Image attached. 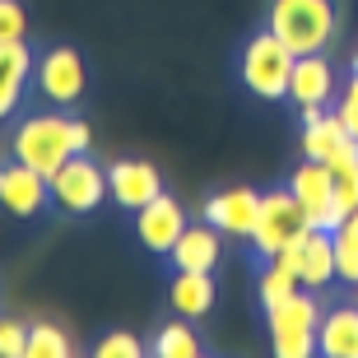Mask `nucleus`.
<instances>
[{"label": "nucleus", "mask_w": 358, "mask_h": 358, "mask_svg": "<svg viewBox=\"0 0 358 358\" xmlns=\"http://www.w3.org/2000/svg\"><path fill=\"white\" fill-rule=\"evenodd\" d=\"M89 145H93V131L80 117H28L14 131V159L38 168L47 182H52V173L66 159L89 154Z\"/></svg>", "instance_id": "f257e3e1"}, {"label": "nucleus", "mask_w": 358, "mask_h": 358, "mask_svg": "<svg viewBox=\"0 0 358 358\" xmlns=\"http://www.w3.org/2000/svg\"><path fill=\"white\" fill-rule=\"evenodd\" d=\"M266 28H275L279 38L289 42L293 56H312L335 42L340 10H335V0H270Z\"/></svg>", "instance_id": "f03ea898"}, {"label": "nucleus", "mask_w": 358, "mask_h": 358, "mask_svg": "<svg viewBox=\"0 0 358 358\" xmlns=\"http://www.w3.org/2000/svg\"><path fill=\"white\" fill-rule=\"evenodd\" d=\"M293 61H298V56L289 52V42L279 38L275 28H261V33H252L247 47H242L238 75H242V84H247V93H256L261 103H279V98H289Z\"/></svg>", "instance_id": "7ed1b4c3"}, {"label": "nucleus", "mask_w": 358, "mask_h": 358, "mask_svg": "<svg viewBox=\"0 0 358 358\" xmlns=\"http://www.w3.org/2000/svg\"><path fill=\"white\" fill-rule=\"evenodd\" d=\"M317 326H321V307L312 298V289H298L293 298L266 307L270 349L279 358H312L317 354Z\"/></svg>", "instance_id": "20e7f679"}, {"label": "nucleus", "mask_w": 358, "mask_h": 358, "mask_svg": "<svg viewBox=\"0 0 358 358\" xmlns=\"http://www.w3.org/2000/svg\"><path fill=\"white\" fill-rule=\"evenodd\" d=\"M307 228H312V219H307V210L298 205V196H293L289 186L284 191H266L261 196V214H256V228H252V252L261 256V261H275L279 252H289L293 242L303 238Z\"/></svg>", "instance_id": "39448f33"}, {"label": "nucleus", "mask_w": 358, "mask_h": 358, "mask_svg": "<svg viewBox=\"0 0 358 358\" xmlns=\"http://www.w3.org/2000/svg\"><path fill=\"white\" fill-rule=\"evenodd\" d=\"M52 200L66 214H93L103 200H112L107 191V168L89 159V154H75L52 173Z\"/></svg>", "instance_id": "423d86ee"}, {"label": "nucleus", "mask_w": 358, "mask_h": 358, "mask_svg": "<svg viewBox=\"0 0 358 358\" xmlns=\"http://www.w3.org/2000/svg\"><path fill=\"white\" fill-rule=\"evenodd\" d=\"M33 80H38V93L52 107H75L89 89V66L75 47H52L47 56H38Z\"/></svg>", "instance_id": "0eeeda50"}, {"label": "nucleus", "mask_w": 358, "mask_h": 358, "mask_svg": "<svg viewBox=\"0 0 358 358\" xmlns=\"http://www.w3.org/2000/svg\"><path fill=\"white\" fill-rule=\"evenodd\" d=\"M279 266H289L293 275H298V284L303 289H312V293H321V289H331L335 279V242H331V228H307L303 238L293 242L289 252H279L275 256Z\"/></svg>", "instance_id": "6e6552de"}, {"label": "nucleus", "mask_w": 358, "mask_h": 358, "mask_svg": "<svg viewBox=\"0 0 358 358\" xmlns=\"http://www.w3.org/2000/svg\"><path fill=\"white\" fill-rule=\"evenodd\" d=\"M335 182H340V177L331 173V163H321V159H303L289 173V191L307 210L312 228H331L335 224Z\"/></svg>", "instance_id": "1a4fd4ad"}, {"label": "nucleus", "mask_w": 358, "mask_h": 358, "mask_svg": "<svg viewBox=\"0 0 358 358\" xmlns=\"http://www.w3.org/2000/svg\"><path fill=\"white\" fill-rule=\"evenodd\" d=\"M340 93V80H335V66L326 61V52L298 56L293 61V80H289V103L298 112H321V107L335 103Z\"/></svg>", "instance_id": "9d476101"}, {"label": "nucleus", "mask_w": 358, "mask_h": 358, "mask_svg": "<svg viewBox=\"0 0 358 358\" xmlns=\"http://www.w3.org/2000/svg\"><path fill=\"white\" fill-rule=\"evenodd\" d=\"M186 233V210L177 205L168 191L163 196H154L145 205V210H135V238H140V247L154 256H168L177 247V238Z\"/></svg>", "instance_id": "9b49d317"}, {"label": "nucleus", "mask_w": 358, "mask_h": 358, "mask_svg": "<svg viewBox=\"0 0 358 358\" xmlns=\"http://www.w3.org/2000/svg\"><path fill=\"white\" fill-rule=\"evenodd\" d=\"M205 224H214L224 238H252L256 214H261V191L252 186H228V191H214L205 200Z\"/></svg>", "instance_id": "f8f14e48"}, {"label": "nucleus", "mask_w": 358, "mask_h": 358, "mask_svg": "<svg viewBox=\"0 0 358 358\" xmlns=\"http://www.w3.org/2000/svg\"><path fill=\"white\" fill-rule=\"evenodd\" d=\"M107 191L121 210H145L154 196H163V173L149 159H121L107 168Z\"/></svg>", "instance_id": "ddd939ff"}, {"label": "nucleus", "mask_w": 358, "mask_h": 358, "mask_svg": "<svg viewBox=\"0 0 358 358\" xmlns=\"http://www.w3.org/2000/svg\"><path fill=\"white\" fill-rule=\"evenodd\" d=\"M47 196H52V182H47L38 168H28V163H19V159H14L10 168H0V210L5 214L33 219V214H42Z\"/></svg>", "instance_id": "4468645a"}, {"label": "nucleus", "mask_w": 358, "mask_h": 358, "mask_svg": "<svg viewBox=\"0 0 358 358\" xmlns=\"http://www.w3.org/2000/svg\"><path fill=\"white\" fill-rule=\"evenodd\" d=\"M33 52H28V42H0V121L14 117V107L24 103L28 93V80H33Z\"/></svg>", "instance_id": "2eb2a0df"}, {"label": "nucleus", "mask_w": 358, "mask_h": 358, "mask_svg": "<svg viewBox=\"0 0 358 358\" xmlns=\"http://www.w3.org/2000/svg\"><path fill=\"white\" fill-rule=\"evenodd\" d=\"M168 256H173L177 270H210L214 275V266L224 261V233L214 224H186V233L177 238V247Z\"/></svg>", "instance_id": "dca6fc26"}, {"label": "nucleus", "mask_w": 358, "mask_h": 358, "mask_svg": "<svg viewBox=\"0 0 358 358\" xmlns=\"http://www.w3.org/2000/svg\"><path fill=\"white\" fill-rule=\"evenodd\" d=\"M317 354L326 358H358V307H331L317 326Z\"/></svg>", "instance_id": "f3484780"}, {"label": "nucleus", "mask_w": 358, "mask_h": 358, "mask_svg": "<svg viewBox=\"0 0 358 358\" xmlns=\"http://www.w3.org/2000/svg\"><path fill=\"white\" fill-rule=\"evenodd\" d=\"M303 117V140H298V149H303V159H331L335 149L349 140V131H345V121L335 117L331 107H321V112H298Z\"/></svg>", "instance_id": "a211bd4d"}, {"label": "nucleus", "mask_w": 358, "mask_h": 358, "mask_svg": "<svg viewBox=\"0 0 358 358\" xmlns=\"http://www.w3.org/2000/svg\"><path fill=\"white\" fill-rule=\"evenodd\" d=\"M168 298H173L177 317H205L214 307V275L210 270H177L173 289H168Z\"/></svg>", "instance_id": "6ab92c4d"}, {"label": "nucleus", "mask_w": 358, "mask_h": 358, "mask_svg": "<svg viewBox=\"0 0 358 358\" xmlns=\"http://www.w3.org/2000/svg\"><path fill=\"white\" fill-rule=\"evenodd\" d=\"M331 242H335V275L345 284H358V210L340 228H331Z\"/></svg>", "instance_id": "aec40b11"}, {"label": "nucleus", "mask_w": 358, "mask_h": 358, "mask_svg": "<svg viewBox=\"0 0 358 358\" xmlns=\"http://www.w3.org/2000/svg\"><path fill=\"white\" fill-rule=\"evenodd\" d=\"M298 289H303L298 275H293L289 266H279V261H266V270H261V279H256V298H261V307L284 303V298H293Z\"/></svg>", "instance_id": "412c9836"}, {"label": "nucleus", "mask_w": 358, "mask_h": 358, "mask_svg": "<svg viewBox=\"0 0 358 358\" xmlns=\"http://www.w3.org/2000/svg\"><path fill=\"white\" fill-rule=\"evenodd\" d=\"M154 354L159 358H200V335L182 321H173V326H163L159 335H154Z\"/></svg>", "instance_id": "4be33fe9"}, {"label": "nucleus", "mask_w": 358, "mask_h": 358, "mask_svg": "<svg viewBox=\"0 0 358 358\" xmlns=\"http://www.w3.org/2000/svg\"><path fill=\"white\" fill-rule=\"evenodd\" d=\"M70 335L52 321H33L28 326V358H70Z\"/></svg>", "instance_id": "5701e85b"}, {"label": "nucleus", "mask_w": 358, "mask_h": 358, "mask_svg": "<svg viewBox=\"0 0 358 358\" xmlns=\"http://www.w3.org/2000/svg\"><path fill=\"white\" fill-rule=\"evenodd\" d=\"M28 38V10L19 0H0V42Z\"/></svg>", "instance_id": "b1692460"}, {"label": "nucleus", "mask_w": 358, "mask_h": 358, "mask_svg": "<svg viewBox=\"0 0 358 358\" xmlns=\"http://www.w3.org/2000/svg\"><path fill=\"white\" fill-rule=\"evenodd\" d=\"M93 354H98V358H140V354H145V345H140L131 331H112V335H103V340H98V349H93Z\"/></svg>", "instance_id": "393cba45"}, {"label": "nucleus", "mask_w": 358, "mask_h": 358, "mask_svg": "<svg viewBox=\"0 0 358 358\" xmlns=\"http://www.w3.org/2000/svg\"><path fill=\"white\" fill-rule=\"evenodd\" d=\"M335 117L345 121V131L358 135V75H349V84H340V93H335Z\"/></svg>", "instance_id": "a878e982"}, {"label": "nucleus", "mask_w": 358, "mask_h": 358, "mask_svg": "<svg viewBox=\"0 0 358 358\" xmlns=\"http://www.w3.org/2000/svg\"><path fill=\"white\" fill-rule=\"evenodd\" d=\"M0 358H28V326L5 317L0 321Z\"/></svg>", "instance_id": "bb28decb"}, {"label": "nucleus", "mask_w": 358, "mask_h": 358, "mask_svg": "<svg viewBox=\"0 0 358 358\" xmlns=\"http://www.w3.org/2000/svg\"><path fill=\"white\" fill-rule=\"evenodd\" d=\"M326 163H331V173H335V177H349V173H358V140L349 135V140H345L340 149H335V154H331Z\"/></svg>", "instance_id": "cd10ccee"}, {"label": "nucleus", "mask_w": 358, "mask_h": 358, "mask_svg": "<svg viewBox=\"0 0 358 358\" xmlns=\"http://www.w3.org/2000/svg\"><path fill=\"white\" fill-rule=\"evenodd\" d=\"M349 66H354V75H358V47H354V61H349Z\"/></svg>", "instance_id": "c85d7f7f"}, {"label": "nucleus", "mask_w": 358, "mask_h": 358, "mask_svg": "<svg viewBox=\"0 0 358 358\" xmlns=\"http://www.w3.org/2000/svg\"><path fill=\"white\" fill-rule=\"evenodd\" d=\"M354 307H358V284H354Z\"/></svg>", "instance_id": "c756f323"}, {"label": "nucleus", "mask_w": 358, "mask_h": 358, "mask_svg": "<svg viewBox=\"0 0 358 358\" xmlns=\"http://www.w3.org/2000/svg\"><path fill=\"white\" fill-rule=\"evenodd\" d=\"M354 140H358V135H354Z\"/></svg>", "instance_id": "7c9ffc66"}]
</instances>
